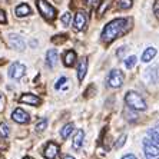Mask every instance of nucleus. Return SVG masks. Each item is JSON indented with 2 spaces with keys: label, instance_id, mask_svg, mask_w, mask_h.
Listing matches in <instances>:
<instances>
[{
  "label": "nucleus",
  "instance_id": "f3484780",
  "mask_svg": "<svg viewBox=\"0 0 159 159\" xmlns=\"http://www.w3.org/2000/svg\"><path fill=\"white\" fill-rule=\"evenodd\" d=\"M155 56H156V49L155 48H148L143 52V55H142V62H145V63L151 62Z\"/></svg>",
  "mask_w": 159,
  "mask_h": 159
},
{
  "label": "nucleus",
  "instance_id": "bb28decb",
  "mask_svg": "<svg viewBox=\"0 0 159 159\" xmlns=\"http://www.w3.org/2000/svg\"><path fill=\"white\" fill-rule=\"evenodd\" d=\"M128 111H129V109H128ZM125 116H128V120H129V122H135V120H136L138 119V116H136V113H132V112L129 111V113H128V112H126V109H125Z\"/></svg>",
  "mask_w": 159,
  "mask_h": 159
},
{
  "label": "nucleus",
  "instance_id": "412c9836",
  "mask_svg": "<svg viewBox=\"0 0 159 159\" xmlns=\"http://www.w3.org/2000/svg\"><path fill=\"white\" fill-rule=\"evenodd\" d=\"M46 128H48V119L42 118L40 120L36 123V132H43Z\"/></svg>",
  "mask_w": 159,
  "mask_h": 159
},
{
  "label": "nucleus",
  "instance_id": "4468645a",
  "mask_svg": "<svg viewBox=\"0 0 159 159\" xmlns=\"http://www.w3.org/2000/svg\"><path fill=\"white\" fill-rule=\"evenodd\" d=\"M15 13H16L17 17H25V16H29L30 13H32V9L29 7V4L22 3V4H19L17 7H16Z\"/></svg>",
  "mask_w": 159,
  "mask_h": 159
},
{
  "label": "nucleus",
  "instance_id": "423d86ee",
  "mask_svg": "<svg viewBox=\"0 0 159 159\" xmlns=\"http://www.w3.org/2000/svg\"><path fill=\"white\" fill-rule=\"evenodd\" d=\"M26 73V66L20 62H15L9 67V76L11 79H15V80H19L20 78H23Z\"/></svg>",
  "mask_w": 159,
  "mask_h": 159
},
{
  "label": "nucleus",
  "instance_id": "5701e85b",
  "mask_svg": "<svg viewBox=\"0 0 159 159\" xmlns=\"http://www.w3.org/2000/svg\"><path fill=\"white\" fill-rule=\"evenodd\" d=\"M135 65H136V56H129V57L125 60V66L128 67V69H132Z\"/></svg>",
  "mask_w": 159,
  "mask_h": 159
},
{
  "label": "nucleus",
  "instance_id": "dca6fc26",
  "mask_svg": "<svg viewBox=\"0 0 159 159\" xmlns=\"http://www.w3.org/2000/svg\"><path fill=\"white\" fill-rule=\"evenodd\" d=\"M75 62H76V53H75L73 50H67V52L65 53V56H63V63H65V66L70 67L75 65Z\"/></svg>",
  "mask_w": 159,
  "mask_h": 159
},
{
  "label": "nucleus",
  "instance_id": "9d476101",
  "mask_svg": "<svg viewBox=\"0 0 159 159\" xmlns=\"http://www.w3.org/2000/svg\"><path fill=\"white\" fill-rule=\"evenodd\" d=\"M57 153H59V146L55 142H49L43 151V156L46 159H56Z\"/></svg>",
  "mask_w": 159,
  "mask_h": 159
},
{
  "label": "nucleus",
  "instance_id": "7ed1b4c3",
  "mask_svg": "<svg viewBox=\"0 0 159 159\" xmlns=\"http://www.w3.org/2000/svg\"><path fill=\"white\" fill-rule=\"evenodd\" d=\"M36 4L39 11H40V15L46 20H53L56 17V9L50 3H48L46 0H36Z\"/></svg>",
  "mask_w": 159,
  "mask_h": 159
},
{
  "label": "nucleus",
  "instance_id": "a211bd4d",
  "mask_svg": "<svg viewBox=\"0 0 159 159\" xmlns=\"http://www.w3.org/2000/svg\"><path fill=\"white\" fill-rule=\"evenodd\" d=\"M73 129H75L73 123H67V125H65L62 129H60V136H62L63 139H66V138L69 136L72 132H73Z\"/></svg>",
  "mask_w": 159,
  "mask_h": 159
},
{
  "label": "nucleus",
  "instance_id": "1a4fd4ad",
  "mask_svg": "<svg viewBox=\"0 0 159 159\" xmlns=\"http://www.w3.org/2000/svg\"><path fill=\"white\" fill-rule=\"evenodd\" d=\"M88 23V15L85 11H78L76 16H75V20H73V26L76 30H83Z\"/></svg>",
  "mask_w": 159,
  "mask_h": 159
},
{
  "label": "nucleus",
  "instance_id": "2f4dec72",
  "mask_svg": "<svg viewBox=\"0 0 159 159\" xmlns=\"http://www.w3.org/2000/svg\"><path fill=\"white\" fill-rule=\"evenodd\" d=\"M122 159H136V156L132 155V153H129V155H125Z\"/></svg>",
  "mask_w": 159,
  "mask_h": 159
},
{
  "label": "nucleus",
  "instance_id": "cd10ccee",
  "mask_svg": "<svg viewBox=\"0 0 159 159\" xmlns=\"http://www.w3.org/2000/svg\"><path fill=\"white\" fill-rule=\"evenodd\" d=\"M67 82V78H65V76H62V78L59 79V80L56 82V85H55V89H60L62 88L63 85H65V83H66Z\"/></svg>",
  "mask_w": 159,
  "mask_h": 159
},
{
  "label": "nucleus",
  "instance_id": "f03ea898",
  "mask_svg": "<svg viewBox=\"0 0 159 159\" xmlns=\"http://www.w3.org/2000/svg\"><path fill=\"white\" fill-rule=\"evenodd\" d=\"M125 102H126V105L129 106V109H135V111H145V109H146V103H145L143 98H142L139 93L133 92V90L126 93Z\"/></svg>",
  "mask_w": 159,
  "mask_h": 159
},
{
  "label": "nucleus",
  "instance_id": "39448f33",
  "mask_svg": "<svg viewBox=\"0 0 159 159\" xmlns=\"http://www.w3.org/2000/svg\"><path fill=\"white\" fill-rule=\"evenodd\" d=\"M123 80H125V76L119 69H113L109 73V78H107V85L111 88H120L123 85Z\"/></svg>",
  "mask_w": 159,
  "mask_h": 159
},
{
  "label": "nucleus",
  "instance_id": "a878e982",
  "mask_svg": "<svg viewBox=\"0 0 159 159\" xmlns=\"http://www.w3.org/2000/svg\"><path fill=\"white\" fill-rule=\"evenodd\" d=\"M70 13H65V15L62 16V23L63 26H69V23H70Z\"/></svg>",
  "mask_w": 159,
  "mask_h": 159
},
{
  "label": "nucleus",
  "instance_id": "2eb2a0df",
  "mask_svg": "<svg viewBox=\"0 0 159 159\" xmlns=\"http://www.w3.org/2000/svg\"><path fill=\"white\" fill-rule=\"evenodd\" d=\"M83 138H85V132L82 129L78 130V133H76L73 138V143H72L75 151H79V149L82 148V145H83Z\"/></svg>",
  "mask_w": 159,
  "mask_h": 159
},
{
  "label": "nucleus",
  "instance_id": "f8f14e48",
  "mask_svg": "<svg viewBox=\"0 0 159 159\" xmlns=\"http://www.w3.org/2000/svg\"><path fill=\"white\" fill-rule=\"evenodd\" d=\"M56 63H57V52L55 49H49L46 53V65L49 67H55Z\"/></svg>",
  "mask_w": 159,
  "mask_h": 159
},
{
  "label": "nucleus",
  "instance_id": "ddd939ff",
  "mask_svg": "<svg viewBox=\"0 0 159 159\" xmlns=\"http://www.w3.org/2000/svg\"><path fill=\"white\" fill-rule=\"evenodd\" d=\"M86 72H88V59L83 57V59L79 62V66H78V79L80 82L85 79Z\"/></svg>",
  "mask_w": 159,
  "mask_h": 159
},
{
  "label": "nucleus",
  "instance_id": "72a5a7b5",
  "mask_svg": "<svg viewBox=\"0 0 159 159\" xmlns=\"http://www.w3.org/2000/svg\"><path fill=\"white\" fill-rule=\"evenodd\" d=\"M155 130H156V132L159 133V125H158V126H156V128H155Z\"/></svg>",
  "mask_w": 159,
  "mask_h": 159
},
{
  "label": "nucleus",
  "instance_id": "f257e3e1",
  "mask_svg": "<svg viewBox=\"0 0 159 159\" xmlns=\"http://www.w3.org/2000/svg\"><path fill=\"white\" fill-rule=\"evenodd\" d=\"M129 26V19H115L112 20L103 27L102 30V40L106 42V43H111L119 37L120 34L125 33V30Z\"/></svg>",
  "mask_w": 159,
  "mask_h": 159
},
{
  "label": "nucleus",
  "instance_id": "9b49d317",
  "mask_svg": "<svg viewBox=\"0 0 159 159\" xmlns=\"http://www.w3.org/2000/svg\"><path fill=\"white\" fill-rule=\"evenodd\" d=\"M20 103H26V105H30V106H37V105H40V99L36 95L25 93V95L20 96Z\"/></svg>",
  "mask_w": 159,
  "mask_h": 159
},
{
  "label": "nucleus",
  "instance_id": "7c9ffc66",
  "mask_svg": "<svg viewBox=\"0 0 159 159\" xmlns=\"http://www.w3.org/2000/svg\"><path fill=\"white\" fill-rule=\"evenodd\" d=\"M86 3H88L89 6H95V4L98 3V0H86Z\"/></svg>",
  "mask_w": 159,
  "mask_h": 159
},
{
  "label": "nucleus",
  "instance_id": "c85d7f7f",
  "mask_svg": "<svg viewBox=\"0 0 159 159\" xmlns=\"http://www.w3.org/2000/svg\"><path fill=\"white\" fill-rule=\"evenodd\" d=\"M153 11H155V15H156V17L159 19V0H156V3H155V6H153Z\"/></svg>",
  "mask_w": 159,
  "mask_h": 159
},
{
  "label": "nucleus",
  "instance_id": "4be33fe9",
  "mask_svg": "<svg viewBox=\"0 0 159 159\" xmlns=\"http://www.w3.org/2000/svg\"><path fill=\"white\" fill-rule=\"evenodd\" d=\"M148 135L152 138V142H153V143L159 145V133L156 132L155 129H149L148 130Z\"/></svg>",
  "mask_w": 159,
  "mask_h": 159
},
{
  "label": "nucleus",
  "instance_id": "f704fd0d",
  "mask_svg": "<svg viewBox=\"0 0 159 159\" xmlns=\"http://www.w3.org/2000/svg\"><path fill=\"white\" fill-rule=\"evenodd\" d=\"M23 159H32V158H29V156H26V158H23Z\"/></svg>",
  "mask_w": 159,
  "mask_h": 159
},
{
  "label": "nucleus",
  "instance_id": "b1692460",
  "mask_svg": "<svg viewBox=\"0 0 159 159\" xmlns=\"http://www.w3.org/2000/svg\"><path fill=\"white\" fill-rule=\"evenodd\" d=\"M9 133H10V130H9V126L6 125V123H0V135L3 138H7Z\"/></svg>",
  "mask_w": 159,
  "mask_h": 159
},
{
  "label": "nucleus",
  "instance_id": "c756f323",
  "mask_svg": "<svg viewBox=\"0 0 159 159\" xmlns=\"http://www.w3.org/2000/svg\"><path fill=\"white\" fill-rule=\"evenodd\" d=\"M0 23H6V16L3 10H0Z\"/></svg>",
  "mask_w": 159,
  "mask_h": 159
},
{
  "label": "nucleus",
  "instance_id": "0eeeda50",
  "mask_svg": "<svg viewBox=\"0 0 159 159\" xmlns=\"http://www.w3.org/2000/svg\"><path fill=\"white\" fill-rule=\"evenodd\" d=\"M11 119H13L16 123L23 125V123L29 122L30 116H29V113H27L26 111H23L22 107H17V109H15V111H13V113H11Z\"/></svg>",
  "mask_w": 159,
  "mask_h": 159
},
{
  "label": "nucleus",
  "instance_id": "aec40b11",
  "mask_svg": "<svg viewBox=\"0 0 159 159\" xmlns=\"http://www.w3.org/2000/svg\"><path fill=\"white\" fill-rule=\"evenodd\" d=\"M133 4V0H119V9L120 10H128V9L132 7Z\"/></svg>",
  "mask_w": 159,
  "mask_h": 159
},
{
  "label": "nucleus",
  "instance_id": "20e7f679",
  "mask_svg": "<svg viewBox=\"0 0 159 159\" xmlns=\"http://www.w3.org/2000/svg\"><path fill=\"white\" fill-rule=\"evenodd\" d=\"M143 151L146 159H159V146L151 139H143Z\"/></svg>",
  "mask_w": 159,
  "mask_h": 159
},
{
  "label": "nucleus",
  "instance_id": "393cba45",
  "mask_svg": "<svg viewBox=\"0 0 159 159\" xmlns=\"http://www.w3.org/2000/svg\"><path fill=\"white\" fill-rule=\"evenodd\" d=\"M125 143H126V135H122V136H120V138L118 139V141H116L115 146L119 149V148H122V146H123Z\"/></svg>",
  "mask_w": 159,
  "mask_h": 159
},
{
  "label": "nucleus",
  "instance_id": "6ab92c4d",
  "mask_svg": "<svg viewBox=\"0 0 159 159\" xmlns=\"http://www.w3.org/2000/svg\"><path fill=\"white\" fill-rule=\"evenodd\" d=\"M111 3H112V0H102V3H100V6H99V10H98V15H99V16L103 15L105 11L109 9Z\"/></svg>",
  "mask_w": 159,
  "mask_h": 159
},
{
  "label": "nucleus",
  "instance_id": "6e6552de",
  "mask_svg": "<svg viewBox=\"0 0 159 159\" xmlns=\"http://www.w3.org/2000/svg\"><path fill=\"white\" fill-rule=\"evenodd\" d=\"M9 44L16 50H25V48H26V43L23 40V37L15 33L9 34Z\"/></svg>",
  "mask_w": 159,
  "mask_h": 159
},
{
  "label": "nucleus",
  "instance_id": "473e14b6",
  "mask_svg": "<svg viewBox=\"0 0 159 159\" xmlns=\"http://www.w3.org/2000/svg\"><path fill=\"white\" fill-rule=\"evenodd\" d=\"M62 159H75V158H72V156L70 155H66V156H63V158Z\"/></svg>",
  "mask_w": 159,
  "mask_h": 159
}]
</instances>
